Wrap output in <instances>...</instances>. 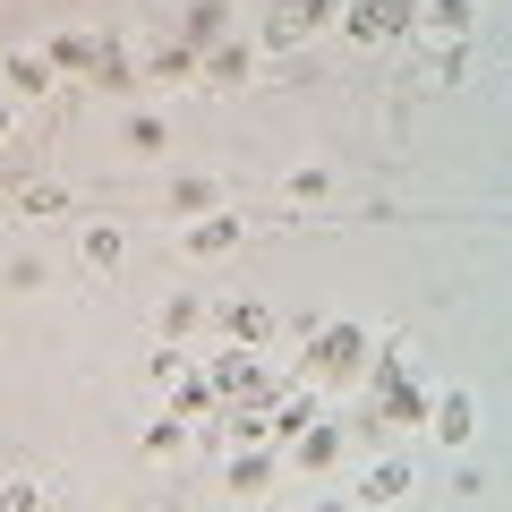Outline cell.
I'll list each match as a JSON object with an SVG mask.
<instances>
[{"instance_id":"obj_6","label":"cell","mask_w":512,"mask_h":512,"mask_svg":"<svg viewBox=\"0 0 512 512\" xmlns=\"http://www.w3.org/2000/svg\"><path fill=\"white\" fill-rule=\"evenodd\" d=\"M316 419H325V402H316L308 384H291V393H282V402L265 410V427H274V444H299V436H308Z\"/></svg>"},{"instance_id":"obj_22","label":"cell","mask_w":512,"mask_h":512,"mask_svg":"<svg viewBox=\"0 0 512 512\" xmlns=\"http://www.w3.org/2000/svg\"><path fill=\"white\" fill-rule=\"evenodd\" d=\"M180 444H188V419H154V427H146V453H163V461H171Z\"/></svg>"},{"instance_id":"obj_7","label":"cell","mask_w":512,"mask_h":512,"mask_svg":"<svg viewBox=\"0 0 512 512\" xmlns=\"http://www.w3.org/2000/svg\"><path fill=\"white\" fill-rule=\"evenodd\" d=\"M197 77H205V86H248V77H256V52H248V43H205Z\"/></svg>"},{"instance_id":"obj_12","label":"cell","mask_w":512,"mask_h":512,"mask_svg":"<svg viewBox=\"0 0 512 512\" xmlns=\"http://www.w3.org/2000/svg\"><path fill=\"white\" fill-rule=\"evenodd\" d=\"M410 495V461H376V470H359V504H402Z\"/></svg>"},{"instance_id":"obj_1","label":"cell","mask_w":512,"mask_h":512,"mask_svg":"<svg viewBox=\"0 0 512 512\" xmlns=\"http://www.w3.org/2000/svg\"><path fill=\"white\" fill-rule=\"evenodd\" d=\"M205 376H214V402H239V410H274V367L256 359V350H222L214 367H205Z\"/></svg>"},{"instance_id":"obj_20","label":"cell","mask_w":512,"mask_h":512,"mask_svg":"<svg viewBox=\"0 0 512 512\" xmlns=\"http://www.w3.org/2000/svg\"><path fill=\"white\" fill-rule=\"evenodd\" d=\"M197 325H205V308H197L188 291H180V299H163V342H188Z\"/></svg>"},{"instance_id":"obj_2","label":"cell","mask_w":512,"mask_h":512,"mask_svg":"<svg viewBox=\"0 0 512 512\" xmlns=\"http://www.w3.org/2000/svg\"><path fill=\"white\" fill-rule=\"evenodd\" d=\"M342 35L359 43V52H384V43H410L419 35V0H359L342 18Z\"/></svg>"},{"instance_id":"obj_16","label":"cell","mask_w":512,"mask_h":512,"mask_svg":"<svg viewBox=\"0 0 512 512\" xmlns=\"http://www.w3.org/2000/svg\"><path fill=\"white\" fill-rule=\"evenodd\" d=\"M231 248H239V222H231V214L188 222V256H231Z\"/></svg>"},{"instance_id":"obj_3","label":"cell","mask_w":512,"mask_h":512,"mask_svg":"<svg viewBox=\"0 0 512 512\" xmlns=\"http://www.w3.org/2000/svg\"><path fill=\"white\" fill-rule=\"evenodd\" d=\"M333 9H342V0H282L274 18H265V52H291V43H308L316 26L333 18Z\"/></svg>"},{"instance_id":"obj_27","label":"cell","mask_w":512,"mask_h":512,"mask_svg":"<svg viewBox=\"0 0 512 512\" xmlns=\"http://www.w3.org/2000/svg\"><path fill=\"white\" fill-rule=\"evenodd\" d=\"M316 512H342V504H316Z\"/></svg>"},{"instance_id":"obj_24","label":"cell","mask_w":512,"mask_h":512,"mask_svg":"<svg viewBox=\"0 0 512 512\" xmlns=\"http://www.w3.org/2000/svg\"><path fill=\"white\" fill-rule=\"evenodd\" d=\"M18 205H26V214H60V205H69V197H60V188H52V180H35V188H26V197H18Z\"/></svg>"},{"instance_id":"obj_17","label":"cell","mask_w":512,"mask_h":512,"mask_svg":"<svg viewBox=\"0 0 512 512\" xmlns=\"http://www.w3.org/2000/svg\"><path fill=\"white\" fill-rule=\"evenodd\" d=\"M427 410H436V402H427L419 384H393V393H384V419H393V427H427Z\"/></svg>"},{"instance_id":"obj_18","label":"cell","mask_w":512,"mask_h":512,"mask_svg":"<svg viewBox=\"0 0 512 512\" xmlns=\"http://www.w3.org/2000/svg\"><path fill=\"white\" fill-rule=\"evenodd\" d=\"M333 453H342V436H333V427L316 419L308 436H299V470H333Z\"/></svg>"},{"instance_id":"obj_8","label":"cell","mask_w":512,"mask_h":512,"mask_svg":"<svg viewBox=\"0 0 512 512\" xmlns=\"http://www.w3.org/2000/svg\"><path fill=\"white\" fill-rule=\"evenodd\" d=\"M427 427H436V444H470L478 436V402H470V393H436Z\"/></svg>"},{"instance_id":"obj_14","label":"cell","mask_w":512,"mask_h":512,"mask_svg":"<svg viewBox=\"0 0 512 512\" xmlns=\"http://www.w3.org/2000/svg\"><path fill=\"white\" fill-rule=\"evenodd\" d=\"M274 487V453L265 444H239V461H231V495H265Z\"/></svg>"},{"instance_id":"obj_9","label":"cell","mask_w":512,"mask_h":512,"mask_svg":"<svg viewBox=\"0 0 512 512\" xmlns=\"http://www.w3.org/2000/svg\"><path fill=\"white\" fill-rule=\"evenodd\" d=\"M103 52H111L103 35H52V43H43V60H52L60 77H77V69H103Z\"/></svg>"},{"instance_id":"obj_13","label":"cell","mask_w":512,"mask_h":512,"mask_svg":"<svg viewBox=\"0 0 512 512\" xmlns=\"http://www.w3.org/2000/svg\"><path fill=\"white\" fill-rule=\"evenodd\" d=\"M419 18H436V43H470L478 0H419Z\"/></svg>"},{"instance_id":"obj_4","label":"cell","mask_w":512,"mask_h":512,"mask_svg":"<svg viewBox=\"0 0 512 512\" xmlns=\"http://www.w3.org/2000/svg\"><path fill=\"white\" fill-rule=\"evenodd\" d=\"M205 325H222L239 350H265V342H274V308H265V299H231V308H214Z\"/></svg>"},{"instance_id":"obj_21","label":"cell","mask_w":512,"mask_h":512,"mask_svg":"<svg viewBox=\"0 0 512 512\" xmlns=\"http://www.w3.org/2000/svg\"><path fill=\"white\" fill-rule=\"evenodd\" d=\"M282 188H291L299 205H316V197H333V171H316V163H299V171H291V180H282Z\"/></svg>"},{"instance_id":"obj_23","label":"cell","mask_w":512,"mask_h":512,"mask_svg":"<svg viewBox=\"0 0 512 512\" xmlns=\"http://www.w3.org/2000/svg\"><path fill=\"white\" fill-rule=\"evenodd\" d=\"M0 512H43V487L35 478H9V487H0Z\"/></svg>"},{"instance_id":"obj_25","label":"cell","mask_w":512,"mask_h":512,"mask_svg":"<svg viewBox=\"0 0 512 512\" xmlns=\"http://www.w3.org/2000/svg\"><path fill=\"white\" fill-rule=\"evenodd\" d=\"M128 146H137V154H163V120H128Z\"/></svg>"},{"instance_id":"obj_11","label":"cell","mask_w":512,"mask_h":512,"mask_svg":"<svg viewBox=\"0 0 512 512\" xmlns=\"http://www.w3.org/2000/svg\"><path fill=\"white\" fill-rule=\"evenodd\" d=\"M171 419H214V376L180 367V376H171Z\"/></svg>"},{"instance_id":"obj_10","label":"cell","mask_w":512,"mask_h":512,"mask_svg":"<svg viewBox=\"0 0 512 512\" xmlns=\"http://www.w3.org/2000/svg\"><path fill=\"white\" fill-rule=\"evenodd\" d=\"M171 214H188V222L222 214V180H205V171H188V180H171Z\"/></svg>"},{"instance_id":"obj_19","label":"cell","mask_w":512,"mask_h":512,"mask_svg":"<svg viewBox=\"0 0 512 512\" xmlns=\"http://www.w3.org/2000/svg\"><path fill=\"white\" fill-rule=\"evenodd\" d=\"M9 86H18V94H43V86H52V60H43V52H9Z\"/></svg>"},{"instance_id":"obj_5","label":"cell","mask_w":512,"mask_h":512,"mask_svg":"<svg viewBox=\"0 0 512 512\" xmlns=\"http://www.w3.org/2000/svg\"><path fill=\"white\" fill-rule=\"evenodd\" d=\"M367 367V333L359 325H325L316 333V376H359Z\"/></svg>"},{"instance_id":"obj_15","label":"cell","mask_w":512,"mask_h":512,"mask_svg":"<svg viewBox=\"0 0 512 512\" xmlns=\"http://www.w3.org/2000/svg\"><path fill=\"white\" fill-rule=\"evenodd\" d=\"M77 256H86L94 274H111V265H120V256H128V231H120V222H94V231L77 239Z\"/></svg>"},{"instance_id":"obj_26","label":"cell","mask_w":512,"mask_h":512,"mask_svg":"<svg viewBox=\"0 0 512 512\" xmlns=\"http://www.w3.org/2000/svg\"><path fill=\"white\" fill-rule=\"evenodd\" d=\"M0 146H9V111H0Z\"/></svg>"}]
</instances>
